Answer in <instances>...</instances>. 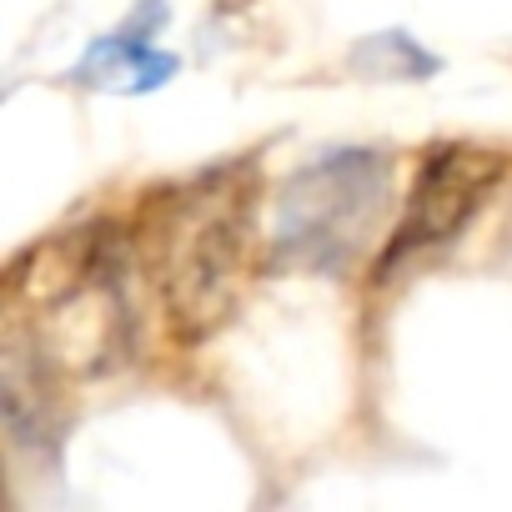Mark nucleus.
<instances>
[{
  "label": "nucleus",
  "mask_w": 512,
  "mask_h": 512,
  "mask_svg": "<svg viewBox=\"0 0 512 512\" xmlns=\"http://www.w3.org/2000/svg\"><path fill=\"white\" fill-rule=\"evenodd\" d=\"M387 201V166L372 151H337L297 171L282 191V256L302 267H347Z\"/></svg>",
  "instance_id": "f03ea898"
},
{
  "label": "nucleus",
  "mask_w": 512,
  "mask_h": 512,
  "mask_svg": "<svg viewBox=\"0 0 512 512\" xmlns=\"http://www.w3.org/2000/svg\"><path fill=\"white\" fill-rule=\"evenodd\" d=\"M497 171H502V161L482 146H437L412 181L407 211L382 251V272H397L412 256L447 246L472 221V211L492 191Z\"/></svg>",
  "instance_id": "7ed1b4c3"
},
{
  "label": "nucleus",
  "mask_w": 512,
  "mask_h": 512,
  "mask_svg": "<svg viewBox=\"0 0 512 512\" xmlns=\"http://www.w3.org/2000/svg\"><path fill=\"white\" fill-rule=\"evenodd\" d=\"M176 76V56H161L141 41V31H116V36H101L86 61H81V81L86 86H101V91H121V96H136V91H156Z\"/></svg>",
  "instance_id": "20e7f679"
},
{
  "label": "nucleus",
  "mask_w": 512,
  "mask_h": 512,
  "mask_svg": "<svg viewBox=\"0 0 512 512\" xmlns=\"http://www.w3.org/2000/svg\"><path fill=\"white\" fill-rule=\"evenodd\" d=\"M251 181L241 171H211L181 191L156 231V282L186 337L216 332L246 282L251 256Z\"/></svg>",
  "instance_id": "f257e3e1"
}]
</instances>
